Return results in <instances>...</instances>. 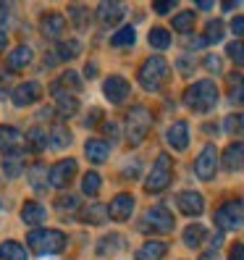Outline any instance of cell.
Instances as JSON below:
<instances>
[{
    "mask_svg": "<svg viewBox=\"0 0 244 260\" xmlns=\"http://www.w3.org/2000/svg\"><path fill=\"white\" fill-rule=\"evenodd\" d=\"M100 187H102V179H100V174H95V171L84 174V179H82V192H84L87 197H95V194L100 192Z\"/></svg>",
    "mask_w": 244,
    "mask_h": 260,
    "instance_id": "d6a6232c",
    "label": "cell"
},
{
    "mask_svg": "<svg viewBox=\"0 0 244 260\" xmlns=\"http://www.w3.org/2000/svg\"><path fill=\"white\" fill-rule=\"evenodd\" d=\"M168 145L173 150H187L189 147V126H187V121H176V124L168 129Z\"/></svg>",
    "mask_w": 244,
    "mask_h": 260,
    "instance_id": "ac0fdd59",
    "label": "cell"
},
{
    "mask_svg": "<svg viewBox=\"0 0 244 260\" xmlns=\"http://www.w3.org/2000/svg\"><path fill=\"white\" fill-rule=\"evenodd\" d=\"M97 121H102V111H92L84 118V126H97Z\"/></svg>",
    "mask_w": 244,
    "mask_h": 260,
    "instance_id": "bcb514c9",
    "label": "cell"
},
{
    "mask_svg": "<svg viewBox=\"0 0 244 260\" xmlns=\"http://www.w3.org/2000/svg\"><path fill=\"white\" fill-rule=\"evenodd\" d=\"M165 242H145L140 250H136V260H160L165 255Z\"/></svg>",
    "mask_w": 244,
    "mask_h": 260,
    "instance_id": "cb8c5ba5",
    "label": "cell"
},
{
    "mask_svg": "<svg viewBox=\"0 0 244 260\" xmlns=\"http://www.w3.org/2000/svg\"><path fill=\"white\" fill-rule=\"evenodd\" d=\"M231 32H234L236 37H244V16H236V19L231 21Z\"/></svg>",
    "mask_w": 244,
    "mask_h": 260,
    "instance_id": "f6af8a7d",
    "label": "cell"
},
{
    "mask_svg": "<svg viewBox=\"0 0 244 260\" xmlns=\"http://www.w3.org/2000/svg\"><path fill=\"white\" fill-rule=\"evenodd\" d=\"M79 53H82V42L79 40H60L55 45V58H60V60H74Z\"/></svg>",
    "mask_w": 244,
    "mask_h": 260,
    "instance_id": "484cf974",
    "label": "cell"
},
{
    "mask_svg": "<svg viewBox=\"0 0 244 260\" xmlns=\"http://www.w3.org/2000/svg\"><path fill=\"white\" fill-rule=\"evenodd\" d=\"M0 205H3V203H0Z\"/></svg>",
    "mask_w": 244,
    "mask_h": 260,
    "instance_id": "9f6ffc18",
    "label": "cell"
},
{
    "mask_svg": "<svg viewBox=\"0 0 244 260\" xmlns=\"http://www.w3.org/2000/svg\"><path fill=\"white\" fill-rule=\"evenodd\" d=\"M102 95L108 98V103L113 105H121L124 100H129L131 95V87L124 76H108V79L102 82Z\"/></svg>",
    "mask_w": 244,
    "mask_h": 260,
    "instance_id": "30bf717a",
    "label": "cell"
},
{
    "mask_svg": "<svg viewBox=\"0 0 244 260\" xmlns=\"http://www.w3.org/2000/svg\"><path fill=\"white\" fill-rule=\"evenodd\" d=\"M74 176H76V160L74 158L58 160L55 166H50V171H48V184L55 187V189H63V187L71 184Z\"/></svg>",
    "mask_w": 244,
    "mask_h": 260,
    "instance_id": "9c48e42d",
    "label": "cell"
},
{
    "mask_svg": "<svg viewBox=\"0 0 244 260\" xmlns=\"http://www.w3.org/2000/svg\"><path fill=\"white\" fill-rule=\"evenodd\" d=\"M134 40H136L134 26H124V29H118V32L113 35V40H111V42L116 45V48H131Z\"/></svg>",
    "mask_w": 244,
    "mask_h": 260,
    "instance_id": "e575fe53",
    "label": "cell"
},
{
    "mask_svg": "<svg viewBox=\"0 0 244 260\" xmlns=\"http://www.w3.org/2000/svg\"><path fill=\"white\" fill-rule=\"evenodd\" d=\"M150 45L155 50H168L171 48V32H168V29H163V26L150 29Z\"/></svg>",
    "mask_w": 244,
    "mask_h": 260,
    "instance_id": "4dcf8cb0",
    "label": "cell"
},
{
    "mask_svg": "<svg viewBox=\"0 0 244 260\" xmlns=\"http://www.w3.org/2000/svg\"><path fill=\"white\" fill-rule=\"evenodd\" d=\"M55 208H58L60 213L76 210V208H79V197H76V194H60L58 200H55Z\"/></svg>",
    "mask_w": 244,
    "mask_h": 260,
    "instance_id": "60d3db41",
    "label": "cell"
},
{
    "mask_svg": "<svg viewBox=\"0 0 244 260\" xmlns=\"http://www.w3.org/2000/svg\"><path fill=\"white\" fill-rule=\"evenodd\" d=\"M131 213H134V197H131L129 192L116 194V197H113V203L108 205V218H113V221H118V223L129 221V218H131Z\"/></svg>",
    "mask_w": 244,
    "mask_h": 260,
    "instance_id": "7c38bea8",
    "label": "cell"
},
{
    "mask_svg": "<svg viewBox=\"0 0 244 260\" xmlns=\"http://www.w3.org/2000/svg\"><path fill=\"white\" fill-rule=\"evenodd\" d=\"M223 35H226V26H223L221 19L207 21V26H205V42H221Z\"/></svg>",
    "mask_w": 244,
    "mask_h": 260,
    "instance_id": "d590c367",
    "label": "cell"
},
{
    "mask_svg": "<svg viewBox=\"0 0 244 260\" xmlns=\"http://www.w3.org/2000/svg\"><path fill=\"white\" fill-rule=\"evenodd\" d=\"M124 16H126V8L121 6V3H100L97 6V19H100L102 26H113Z\"/></svg>",
    "mask_w": 244,
    "mask_h": 260,
    "instance_id": "5bb4252c",
    "label": "cell"
},
{
    "mask_svg": "<svg viewBox=\"0 0 244 260\" xmlns=\"http://www.w3.org/2000/svg\"><path fill=\"white\" fill-rule=\"evenodd\" d=\"M205 237H207V229L200 226V223H192V226H187V232H184V244L189 250H200V244L205 242Z\"/></svg>",
    "mask_w": 244,
    "mask_h": 260,
    "instance_id": "4316f807",
    "label": "cell"
},
{
    "mask_svg": "<svg viewBox=\"0 0 244 260\" xmlns=\"http://www.w3.org/2000/svg\"><path fill=\"white\" fill-rule=\"evenodd\" d=\"M55 100H58V103H55V111H58L60 118H71L76 111H79V103H76L74 95H60V98H55Z\"/></svg>",
    "mask_w": 244,
    "mask_h": 260,
    "instance_id": "f546056e",
    "label": "cell"
},
{
    "mask_svg": "<svg viewBox=\"0 0 244 260\" xmlns=\"http://www.w3.org/2000/svg\"><path fill=\"white\" fill-rule=\"evenodd\" d=\"M223 166L228 168V171H239V168H244V142H234V145L226 147Z\"/></svg>",
    "mask_w": 244,
    "mask_h": 260,
    "instance_id": "d6986e66",
    "label": "cell"
},
{
    "mask_svg": "<svg viewBox=\"0 0 244 260\" xmlns=\"http://www.w3.org/2000/svg\"><path fill=\"white\" fill-rule=\"evenodd\" d=\"M26 142H29V147H32V150H42L45 145H48V134H45L40 126H34V129L26 132Z\"/></svg>",
    "mask_w": 244,
    "mask_h": 260,
    "instance_id": "f35d334b",
    "label": "cell"
},
{
    "mask_svg": "<svg viewBox=\"0 0 244 260\" xmlns=\"http://www.w3.org/2000/svg\"><path fill=\"white\" fill-rule=\"evenodd\" d=\"M173 226H176V221H173V213L168 210V208H150L147 213H145V218L140 221V232H152V234H168V232H173Z\"/></svg>",
    "mask_w": 244,
    "mask_h": 260,
    "instance_id": "5b68a950",
    "label": "cell"
},
{
    "mask_svg": "<svg viewBox=\"0 0 244 260\" xmlns=\"http://www.w3.org/2000/svg\"><path fill=\"white\" fill-rule=\"evenodd\" d=\"M79 87H82V76L76 71H63V76H60V79L50 87V92H53V98H60V95H66V89L76 92Z\"/></svg>",
    "mask_w": 244,
    "mask_h": 260,
    "instance_id": "2e32d148",
    "label": "cell"
},
{
    "mask_svg": "<svg viewBox=\"0 0 244 260\" xmlns=\"http://www.w3.org/2000/svg\"><path fill=\"white\" fill-rule=\"evenodd\" d=\"M176 205L184 216H200V213L205 210V200H202L200 192H181L176 197Z\"/></svg>",
    "mask_w": 244,
    "mask_h": 260,
    "instance_id": "4fadbf2b",
    "label": "cell"
},
{
    "mask_svg": "<svg viewBox=\"0 0 244 260\" xmlns=\"http://www.w3.org/2000/svg\"><path fill=\"white\" fill-rule=\"evenodd\" d=\"M192 26H194V13L192 11H181L179 13V16L173 19V29H176V32H192Z\"/></svg>",
    "mask_w": 244,
    "mask_h": 260,
    "instance_id": "8d00e7d4",
    "label": "cell"
},
{
    "mask_svg": "<svg viewBox=\"0 0 244 260\" xmlns=\"http://www.w3.org/2000/svg\"><path fill=\"white\" fill-rule=\"evenodd\" d=\"M63 26H66V21H63L60 13H48V16L42 19V24H40V32H42V37H48V40H58L60 35H63Z\"/></svg>",
    "mask_w": 244,
    "mask_h": 260,
    "instance_id": "e0dca14e",
    "label": "cell"
},
{
    "mask_svg": "<svg viewBox=\"0 0 244 260\" xmlns=\"http://www.w3.org/2000/svg\"><path fill=\"white\" fill-rule=\"evenodd\" d=\"M152 8H155L158 13H171V11L176 8V3H173V0H165V3H155Z\"/></svg>",
    "mask_w": 244,
    "mask_h": 260,
    "instance_id": "7dc6e473",
    "label": "cell"
},
{
    "mask_svg": "<svg viewBox=\"0 0 244 260\" xmlns=\"http://www.w3.org/2000/svg\"><path fill=\"white\" fill-rule=\"evenodd\" d=\"M205 69L218 74V71H221V58H218V55H207V58H205Z\"/></svg>",
    "mask_w": 244,
    "mask_h": 260,
    "instance_id": "ee69618b",
    "label": "cell"
},
{
    "mask_svg": "<svg viewBox=\"0 0 244 260\" xmlns=\"http://www.w3.org/2000/svg\"><path fill=\"white\" fill-rule=\"evenodd\" d=\"M6 48H8V37H6V32H0V55L6 53Z\"/></svg>",
    "mask_w": 244,
    "mask_h": 260,
    "instance_id": "f5cc1de1",
    "label": "cell"
},
{
    "mask_svg": "<svg viewBox=\"0 0 244 260\" xmlns=\"http://www.w3.org/2000/svg\"><path fill=\"white\" fill-rule=\"evenodd\" d=\"M26 242L37 255H58L66 250L68 239L63 232H55V229H34V232H29Z\"/></svg>",
    "mask_w": 244,
    "mask_h": 260,
    "instance_id": "3957f363",
    "label": "cell"
},
{
    "mask_svg": "<svg viewBox=\"0 0 244 260\" xmlns=\"http://www.w3.org/2000/svg\"><path fill=\"white\" fill-rule=\"evenodd\" d=\"M228 260H244V244H231L228 247Z\"/></svg>",
    "mask_w": 244,
    "mask_h": 260,
    "instance_id": "7bdbcfd3",
    "label": "cell"
},
{
    "mask_svg": "<svg viewBox=\"0 0 244 260\" xmlns=\"http://www.w3.org/2000/svg\"><path fill=\"white\" fill-rule=\"evenodd\" d=\"M32 60H34V50L29 48V45H19V48L8 55L6 63H8V71H24Z\"/></svg>",
    "mask_w": 244,
    "mask_h": 260,
    "instance_id": "9a60e30c",
    "label": "cell"
},
{
    "mask_svg": "<svg viewBox=\"0 0 244 260\" xmlns=\"http://www.w3.org/2000/svg\"><path fill=\"white\" fill-rule=\"evenodd\" d=\"M228 98L236 105H244V76L241 74H231L228 76Z\"/></svg>",
    "mask_w": 244,
    "mask_h": 260,
    "instance_id": "f1b7e54d",
    "label": "cell"
},
{
    "mask_svg": "<svg viewBox=\"0 0 244 260\" xmlns=\"http://www.w3.org/2000/svg\"><path fill=\"white\" fill-rule=\"evenodd\" d=\"M84 152H87V158L92 160V163H105L111 155V145L105 142V140H89L84 145Z\"/></svg>",
    "mask_w": 244,
    "mask_h": 260,
    "instance_id": "44dd1931",
    "label": "cell"
},
{
    "mask_svg": "<svg viewBox=\"0 0 244 260\" xmlns=\"http://www.w3.org/2000/svg\"><path fill=\"white\" fill-rule=\"evenodd\" d=\"M173 179V163H171V155H165V152H160L155 166H152L150 176L145 179V189L147 192H163L165 187L171 184Z\"/></svg>",
    "mask_w": 244,
    "mask_h": 260,
    "instance_id": "8992f818",
    "label": "cell"
},
{
    "mask_svg": "<svg viewBox=\"0 0 244 260\" xmlns=\"http://www.w3.org/2000/svg\"><path fill=\"white\" fill-rule=\"evenodd\" d=\"M21 218H24V223H29V226H40V223H45V218H48V210H45L40 203L29 200V203H24V208H21Z\"/></svg>",
    "mask_w": 244,
    "mask_h": 260,
    "instance_id": "ffe728a7",
    "label": "cell"
},
{
    "mask_svg": "<svg viewBox=\"0 0 244 260\" xmlns=\"http://www.w3.org/2000/svg\"><path fill=\"white\" fill-rule=\"evenodd\" d=\"M102 132H105V137H111V140H118V126L113 124V121H111V124H105Z\"/></svg>",
    "mask_w": 244,
    "mask_h": 260,
    "instance_id": "c3c4849f",
    "label": "cell"
},
{
    "mask_svg": "<svg viewBox=\"0 0 244 260\" xmlns=\"http://www.w3.org/2000/svg\"><path fill=\"white\" fill-rule=\"evenodd\" d=\"M197 8H202V11H210V8H213V3H197Z\"/></svg>",
    "mask_w": 244,
    "mask_h": 260,
    "instance_id": "11a10c76",
    "label": "cell"
},
{
    "mask_svg": "<svg viewBox=\"0 0 244 260\" xmlns=\"http://www.w3.org/2000/svg\"><path fill=\"white\" fill-rule=\"evenodd\" d=\"M42 98V87L37 82H21L16 89L11 92V100L16 108H26V105H32Z\"/></svg>",
    "mask_w": 244,
    "mask_h": 260,
    "instance_id": "8fae6325",
    "label": "cell"
},
{
    "mask_svg": "<svg viewBox=\"0 0 244 260\" xmlns=\"http://www.w3.org/2000/svg\"><path fill=\"white\" fill-rule=\"evenodd\" d=\"M79 221L84 223H92V226H102L105 221H108V205H89L84 210H79Z\"/></svg>",
    "mask_w": 244,
    "mask_h": 260,
    "instance_id": "7402d4cb",
    "label": "cell"
},
{
    "mask_svg": "<svg viewBox=\"0 0 244 260\" xmlns=\"http://www.w3.org/2000/svg\"><path fill=\"white\" fill-rule=\"evenodd\" d=\"M19 142H21L19 129L0 126V150H3V152H13V150H19Z\"/></svg>",
    "mask_w": 244,
    "mask_h": 260,
    "instance_id": "d4e9b609",
    "label": "cell"
},
{
    "mask_svg": "<svg viewBox=\"0 0 244 260\" xmlns=\"http://www.w3.org/2000/svg\"><path fill=\"white\" fill-rule=\"evenodd\" d=\"M71 132L63 126V124H55L53 126V132H50V145L53 147H58V150H63V147H71Z\"/></svg>",
    "mask_w": 244,
    "mask_h": 260,
    "instance_id": "1f68e13d",
    "label": "cell"
},
{
    "mask_svg": "<svg viewBox=\"0 0 244 260\" xmlns=\"http://www.w3.org/2000/svg\"><path fill=\"white\" fill-rule=\"evenodd\" d=\"M200 260H218V255H216V250H210V252L200 255Z\"/></svg>",
    "mask_w": 244,
    "mask_h": 260,
    "instance_id": "db71d44e",
    "label": "cell"
},
{
    "mask_svg": "<svg viewBox=\"0 0 244 260\" xmlns=\"http://www.w3.org/2000/svg\"><path fill=\"white\" fill-rule=\"evenodd\" d=\"M184 103L189 105V108L194 113H207L213 111L218 105V87L216 82H194L192 87H187V92H184Z\"/></svg>",
    "mask_w": 244,
    "mask_h": 260,
    "instance_id": "6da1fadb",
    "label": "cell"
},
{
    "mask_svg": "<svg viewBox=\"0 0 244 260\" xmlns=\"http://www.w3.org/2000/svg\"><path fill=\"white\" fill-rule=\"evenodd\" d=\"M223 129H226L228 134H244V113H231V116H226Z\"/></svg>",
    "mask_w": 244,
    "mask_h": 260,
    "instance_id": "74e56055",
    "label": "cell"
},
{
    "mask_svg": "<svg viewBox=\"0 0 244 260\" xmlns=\"http://www.w3.org/2000/svg\"><path fill=\"white\" fill-rule=\"evenodd\" d=\"M29 181H32V187L34 189H45V171H42V166H32V171H29Z\"/></svg>",
    "mask_w": 244,
    "mask_h": 260,
    "instance_id": "b9f144b4",
    "label": "cell"
},
{
    "mask_svg": "<svg viewBox=\"0 0 244 260\" xmlns=\"http://www.w3.org/2000/svg\"><path fill=\"white\" fill-rule=\"evenodd\" d=\"M0 260H29V255L24 250V244L8 239V242L0 244Z\"/></svg>",
    "mask_w": 244,
    "mask_h": 260,
    "instance_id": "83f0119b",
    "label": "cell"
},
{
    "mask_svg": "<svg viewBox=\"0 0 244 260\" xmlns=\"http://www.w3.org/2000/svg\"><path fill=\"white\" fill-rule=\"evenodd\" d=\"M6 21H8V6L0 3V24H6Z\"/></svg>",
    "mask_w": 244,
    "mask_h": 260,
    "instance_id": "816d5d0a",
    "label": "cell"
},
{
    "mask_svg": "<svg viewBox=\"0 0 244 260\" xmlns=\"http://www.w3.org/2000/svg\"><path fill=\"white\" fill-rule=\"evenodd\" d=\"M8 82H11V74L8 71H0V89L8 87Z\"/></svg>",
    "mask_w": 244,
    "mask_h": 260,
    "instance_id": "f907efd6",
    "label": "cell"
},
{
    "mask_svg": "<svg viewBox=\"0 0 244 260\" xmlns=\"http://www.w3.org/2000/svg\"><path fill=\"white\" fill-rule=\"evenodd\" d=\"M152 126V113L145 108V105H134V108H129L126 113V137L131 145H140L147 132Z\"/></svg>",
    "mask_w": 244,
    "mask_h": 260,
    "instance_id": "277c9868",
    "label": "cell"
},
{
    "mask_svg": "<svg viewBox=\"0 0 244 260\" xmlns=\"http://www.w3.org/2000/svg\"><path fill=\"white\" fill-rule=\"evenodd\" d=\"M216 226L221 232H234L244 226V200H228L216 210Z\"/></svg>",
    "mask_w": 244,
    "mask_h": 260,
    "instance_id": "52a82bcc",
    "label": "cell"
},
{
    "mask_svg": "<svg viewBox=\"0 0 244 260\" xmlns=\"http://www.w3.org/2000/svg\"><path fill=\"white\" fill-rule=\"evenodd\" d=\"M179 71L184 74V76H187V74L192 71V63H189V58H179Z\"/></svg>",
    "mask_w": 244,
    "mask_h": 260,
    "instance_id": "681fc988",
    "label": "cell"
},
{
    "mask_svg": "<svg viewBox=\"0 0 244 260\" xmlns=\"http://www.w3.org/2000/svg\"><path fill=\"white\" fill-rule=\"evenodd\" d=\"M3 171H6L8 179H16V176L24 171V152H19V150L6 152V158H3Z\"/></svg>",
    "mask_w": 244,
    "mask_h": 260,
    "instance_id": "603a6c76",
    "label": "cell"
},
{
    "mask_svg": "<svg viewBox=\"0 0 244 260\" xmlns=\"http://www.w3.org/2000/svg\"><path fill=\"white\" fill-rule=\"evenodd\" d=\"M226 53H228V58H231L236 66H244V42H241V40H234V42H228Z\"/></svg>",
    "mask_w": 244,
    "mask_h": 260,
    "instance_id": "ab89813d",
    "label": "cell"
},
{
    "mask_svg": "<svg viewBox=\"0 0 244 260\" xmlns=\"http://www.w3.org/2000/svg\"><path fill=\"white\" fill-rule=\"evenodd\" d=\"M168 74H171V66H168V60L160 58V55H152L147 58L140 74H136V79H140L142 89H147V92H158V89L168 82Z\"/></svg>",
    "mask_w": 244,
    "mask_h": 260,
    "instance_id": "7a4b0ae2",
    "label": "cell"
},
{
    "mask_svg": "<svg viewBox=\"0 0 244 260\" xmlns=\"http://www.w3.org/2000/svg\"><path fill=\"white\" fill-rule=\"evenodd\" d=\"M124 244H126V242L121 239L118 234H111V237H105V239H100V242H97V252H100V255H111V252L121 250Z\"/></svg>",
    "mask_w": 244,
    "mask_h": 260,
    "instance_id": "836d02e7",
    "label": "cell"
},
{
    "mask_svg": "<svg viewBox=\"0 0 244 260\" xmlns=\"http://www.w3.org/2000/svg\"><path fill=\"white\" fill-rule=\"evenodd\" d=\"M216 171H218V150H216V145H205L194 160V174H197V179L210 181L216 176Z\"/></svg>",
    "mask_w": 244,
    "mask_h": 260,
    "instance_id": "ba28073f",
    "label": "cell"
}]
</instances>
